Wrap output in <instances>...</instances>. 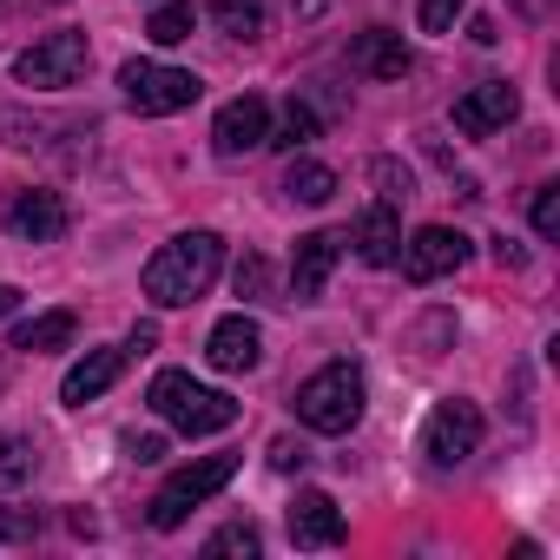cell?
Here are the masks:
<instances>
[{
  "mask_svg": "<svg viewBox=\"0 0 560 560\" xmlns=\"http://www.w3.org/2000/svg\"><path fill=\"white\" fill-rule=\"evenodd\" d=\"M40 534V508H14V514H0V540H34Z\"/></svg>",
  "mask_w": 560,
  "mask_h": 560,
  "instance_id": "obj_29",
  "label": "cell"
},
{
  "mask_svg": "<svg viewBox=\"0 0 560 560\" xmlns=\"http://www.w3.org/2000/svg\"><path fill=\"white\" fill-rule=\"evenodd\" d=\"M311 139H317V113L291 100V113H284V126H277V132H270L264 145H284V152H298V145H311Z\"/></svg>",
  "mask_w": 560,
  "mask_h": 560,
  "instance_id": "obj_24",
  "label": "cell"
},
{
  "mask_svg": "<svg viewBox=\"0 0 560 560\" xmlns=\"http://www.w3.org/2000/svg\"><path fill=\"white\" fill-rule=\"evenodd\" d=\"M34 468H40V448H34V435H0V494H14V488H27L34 481Z\"/></svg>",
  "mask_w": 560,
  "mask_h": 560,
  "instance_id": "obj_19",
  "label": "cell"
},
{
  "mask_svg": "<svg viewBox=\"0 0 560 560\" xmlns=\"http://www.w3.org/2000/svg\"><path fill=\"white\" fill-rule=\"evenodd\" d=\"M145 402H152V416H159V422H172L178 435H218V429H231V422H237V402H231L224 389L191 383L185 370H159V376H152V389H145Z\"/></svg>",
  "mask_w": 560,
  "mask_h": 560,
  "instance_id": "obj_3",
  "label": "cell"
},
{
  "mask_svg": "<svg viewBox=\"0 0 560 560\" xmlns=\"http://www.w3.org/2000/svg\"><path fill=\"white\" fill-rule=\"evenodd\" d=\"M231 475H237V455H198V462H185V468H178V475H165V488L152 494V527H159V534L185 527V521H191V508H205Z\"/></svg>",
  "mask_w": 560,
  "mask_h": 560,
  "instance_id": "obj_4",
  "label": "cell"
},
{
  "mask_svg": "<svg viewBox=\"0 0 560 560\" xmlns=\"http://www.w3.org/2000/svg\"><path fill=\"white\" fill-rule=\"evenodd\" d=\"M205 357H211V370L244 376V370H257V357H264V330H257L250 317H224V324L205 337Z\"/></svg>",
  "mask_w": 560,
  "mask_h": 560,
  "instance_id": "obj_14",
  "label": "cell"
},
{
  "mask_svg": "<svg viewBox=\"0 0 560 560\" xmlns=\"http://www.w3.org/2000/svg\"><path fill=\"white\" fill-rule=\"evenodd\" d=\"M304 462H311V448H304L298 435H277V442H270V468L291 475V468H304Z\"/></svg>",
  "mask_w": 560,
  "mask_h": 560,
  "instance_id": "obj_30",
  "label": "cell"
},
{
  "mask_svg": "<svg viewBox=\"0 0 560 560\" xmlns=\"http://www.w3.org/2000/svg\"><path fill=\"white\" fill-rule=\"evenodd\" d=\"M218 270H224V237L218 231H178L172 244H159L139 270V284L159 311H185L198 304L211 284H218Z\"/></svg>",
  "mask_w": 560,
  "mask_h": 560,
  "instance_id": "obj_1",
  "label": "cell"
},
{
  "mask_svg": "<svg viewBox=\"0 0 560 560\" xmlns=\"http://www.w3.org/2000/svg\"><path fill=\"white\" fill-rule=\"evenodd\" d=\"M67 224H73V211H67V198H60V191H47V185L14 191V205H8V231H14V237H27V244H60V237H67Z\"/></svg>",
  "mask_w": 560,
  "mask_h": 560,
  "instance_id": "obj_9",
  "label": "cell"
},
{
  "mask_svg": "<svg viewBox=\"0 0 560 560\" xmlns=\"http://www.w3.org/2000/svg\"><path fill=\"white\" fill-rule=\"evenodd\" d=\"M231 284H237V298H250V304H270V291H277V284H270V264H264V257H244Z\"/></svg>",
  "mask_w": 560,
  "mask_h": 560,
  "instance_id": "obj_25",
  "label": "cell"
},
{
  "mask_svg": "<svg viewBox=\"0 0 560 560\" xmlns=\"http://www.w3.org/2000/svg\"><path fill=\"white\" fill-rule=\"evenodd\" d=\"M119 86H126V106L145 113V119H165V113H185L198 106L205 80L185 73V67H165V60H126L119 67Z\"/></svg>",
  "mask_w": 560,
  "mask_h": 560,
  "instance_id": "obj_5",
  "label": "cell"
},
{
  "mask_svg": "<svg viewBox=\"0 0 560 560\" xmlns=\"http://www.w3.org/2000/svg\"><path fill=\"white\" fill-rule=\"evenodd\" d=\"M343 508L324 494V488H298V501H291V540L298 547H343Z\"/></svg>",
  "mask_w": 560,
  "mask_h": 560,
  "instance_id": "obj_13",
  "label": "cell"
},
{
  "mask_svg": "<svg viewBox=\"0 0 560 560\" xmlns=\"http://www.w3.org/2000/svg\"><path fill=\"white\" fill-rule=\"evenodd\" d=\"M534 231L540 237H560V185H540L534 191Z\"/></svg>",
  "mask_w": 560,
  "mask_h": 560,
  "instance_id": "obj_28",
  "label": "cell"
},
{
  "mask_svg": "<svg viewBox=\"0 0 560 560\" xmlns=\"http://www.w3.org/2000/svg\"><path fill=\"white\" fill-rule=\"evenodd\" d=\"M514 113H521V93H514L508 80H481L475 93L455 100V132H468V139H494Z\"/></svg>",
  "mask_w": 560,
  "mask_h": 560,
  "instance_id": "obj_10",
  "label": "cell"
},
{
  "mask_svg": "<svg viewBox=\"0 0 560 560\" xmlns=\"http://www.w3.org/2000/svg\"><path fill=\"white\" fill-rule=\"evenodd\" d=\"M47 8H60V0H47Z\"/></svg>",
  "mask_w": 560,
  "mask_h": 560,
  "instance_id": "obj_34",
  "label": "cell"
},
{
  "mask_svg": "<svg viewBox=\"0 0 560 560\" xmlns=\"http://www.w3.org/2000/svg\"><path fill=\"white\" fill-rule=\"evenodd\" d=\"M350 244H357V257H363V264L389 270V264L402 257V224H396V205H370V211L357 218Z\"/></svg>",
  "mask_w": 560,
  "mask_h": 560,
  "instance_id": "obj_17",
  "label": "cell"
},
{
  "mask_svg": "<svg viewBox=\"0 0 560 560\" xmlns=\"http://www.w3.org/2000/svg\"><path fill=\"white\" fill-rule=\"evenodd\" d=\"M481 448V409L475 402H435V416H429V429H422V455H429V468H462L468 455Z\"/></svg>",
  "mask_w": 560,
  "mask_h": 560,
  "instance_id": "obj_7",
  "label": "cell"
},
{
  "mask_svg": "<svg viewBox=\"0 0 560 560\" xmlns=\"http://www.w3.org/2000/svg\"><path fill=\"white\" fill-rule=\"evenodd\" d=\"M211 21L224 40H257L264 34V0H211Z\"/></svg>",
  "mask_w": 560,
  "mask_h": 560,
  "instance_id": "obj_21",
  "label": "cell"
},
{
  "mask_svg": "<svg viewBox=\"0 0 560 560\" xmlns=\"http://www.w3.org/2000/svg\"><path fill=\"white\" fill-rule=\"evenodd\" d=\"M363 402H370L363 370H357V363H343V357L298 383V422H304V429H317V435H350V429L363 422Z\"/></svg>",
  "mask_w": 560,
  "mask_h": 560,
  "instance_id": "obj_2",
  "label": "cell"
},
{
  "mask_svg": "<svg viewBox=\"0 0 560 560\" xmlns=\"http://www.w3.org/2000/svg\"><path fill=\"white\" fill-rule=\"evenodd\" d=\"M337 257H343V237H337V231L298 237V257H291V298H298V304H317V298H324Z\"/></svg>",
  "mask_w": 560,
  "mask_h": 560,
  "instance_id": "obj_12",
  "label": "cell"
},
{
  "mask_svg": "<svg viewBox=\"0 0 560 560\" xmlns=\"http://www.w3.org/2000/svg\"><path fill=\"white\" fill-rule=\"evenodd\" d=\"M462 8H468V0H422L416 21H422V34H455V14Z\"/></svg>",
  "mask_w": 560,
  "mask_h": 560,
  "instance_id": "obj_27",
  "label": "cell"
},
{
  "mask_svg": "<svg viewBox=\"0 0 560 560\" xmlns=\"http://www.w3.org/2000/svg\"><path fill=\"white\" fill-rule=\"evenodd\" d=\"M86 60H93L86 34H80V27H60V34L34 40V47L14 60V80H21V86H34V93H60V86H80Z\"/></svg>",
  "mask_w": 560,
  "mask_h": 560,
  "instance_id": "obj_6",
  "label": "cell"
},
{
  "mask_svg": "<svg viewBox=\"0 0 560 560\" xmlns=\"http://www.w3.org/2000/svg\"><path fill=\"white\" fill-rule=\"evenodd\" d=\"M73 330H80V317H73V311H47V317H34V324H21V330H14V350L47 357V350H67V343H73Z\"/></svg>",
  "mask_w": 560,
  "mask_h": 560,
  "instance_id": "obj_18",
  "label": "cell"
},
{
  "mask_svg": "<svg viewBox=\"0 0 560 560\" xmlns=\"http://www.w3.org/2000/svg\"><path fill=\"white\" fill-rule=\"evenodd\" d=\"M284 191H291L298 205H330V198H337V172H330V165H317V159H291Z\"/></svg>",
  "mask_w": 560,
  "mask_h": 560,
  "instance_id": "obj_20",
  "label": "cell"
},
{
  "mask_svg": "<svg viewBox=\"0 0 560 560\" xmlns=\"http://www.w3.org/2000/svg\"><path fill=\"white\" fill-rule=\"evenodd\" d=\"M191 21H198L191 0H165V8L145 21V40H152V47H178V40H191Z\"/></svg>",
  "mask_w": 560,
  "mask_h": 560,
  "instance_id": "obj_22",
  "label": "cell"
},
{
  "mask_svg": "<svg viewBox=\"0 0 560 560\" xmlns=\"http://www.w3.org/2000/svg\"><path fill=\"white\" fill-rule=\"evenodd\" d=\"M350 67H357V73H370V80H402L416 60H409V47H402V34H396V27H370V34H357V40H350Z\"/></svg>",
  "mask_w": 560,
  "mask_h": 560,
  "instance_id": "obj_16",
  "label": "cell"
},
{
  "mask_svg": "<svg viewBox=\"0 0 560 560\" xmlns=\"http://www.w3.org/2000/svg\"><path fill=\"white\" fill-rule=\"evenodd\" d=\"M126 376V350H86L73 370H67V383H60V402L67 409H86V402H100L113 383Z\"/></svg>",
  "mask_w": 560,
  "mask_h": 560,
  "instance_id": "obj_15",
  "label": "cell"
},
{
  "mask_svg": "<svg viewBox=\"0 0 560 560\" xmlns=\"http://www.w3.org/2000/svg\"><path fill=\"white\" fill-rule=\"evenodd\" d=\"M14 311H21V291H14V284H0V317H14Z\"/></svg>",
  "mask_w": 560,
  "mask_h": 560,
  "instance_id": "obj_33",
  "label": "cell"
},
{
  "mask_svg": "<svg viewBox=\"0 0 560 560\" xmlns=\"http://www.w3.org/2000/svg\"><path fill=\"white\" fill-rule=\"evenodd\" d=\"M205 553H211V560H218V553H244V560H250V553H257V527H250V521H231V527H218V534L205 540Z\"/></svg>",
  "mask_w": 560,
  "mask_h": 560,
  "instance_id": "obj_26",
  "label": "cell"
},
{
  "mask_svg": "<svg viewBox=\"0 0 560 560\" xmlns=\"http://www.w3.org/2000/svg\"><path fill=\"white\" fill-rule=\"evenodd\" d=\"M264 139H270V106H264L257 93L231 100V106L218 113V126H211V152H218V159H244V152H257Z\"/></svg>",
  "mask_w": 560,
  "mask_h": 560,
  "instance_id": "obj_11",
  "label": "cell"
},
{
  "mask_svg": "<svg viewBox=\"0 0 560 560\" xmlns=\"http://www.w3.org/2000/svg\"><path fill=\"white\" fill-rule=\"evenodd\" d=\"M126 455L132 462H159L165 455V435H126Z\"/></svg>",
  "mask_w": 560,
  "mask_h": 560,
  "instance_id": "obj_32",
  "label": "cell"
},
{
  "mask_svg": "<svg viewBox=\"0 0 560 560\" xmlns=\"http://www.w3.org/2000/svg\"><path fill=\"white\" fill-rule=\"evenodd\" d=\"M402 277L409 284H435V277H455L462 264H468V237L455 231V224H422L409 244H402Z\"/></svg>",
  "mask_w": 560,
  "mask_h": 560,
  "instance_id": "obj_8",
  "label": "cell"
},
{
  "mask_svg": "<svg viewBox=\"0 0 560 560\" xmlns=\"http://www.w3.org/2000/svg\"><path fill=\"white\" fill-rule=\"evenodd\" d=\"M376 178L389 185V191H383V205H402V198H409V172H396L389 159H376Z\"/></svg>",
  "mask_w": 560,
  "mask_h": 560,
  "instance_id": "obj_31",
  "label": "cell"
},
{
  "mask_svg": "<svg viewBox=\"0 0 560 560\" xmlns=\"http://www.w3.org/2000/svg\"><path fill=\"white\" fill-rule=\"evenodd\" d=\"M47 139H54V126H47V119H27V113H8V106H0V145L34 152V145H47Z\"/></svg>",
  "mask_w": 560,
  "mask_h": 560,
  "instance_id": "obj_23",
  "label": "cell"
}]
</instances>
